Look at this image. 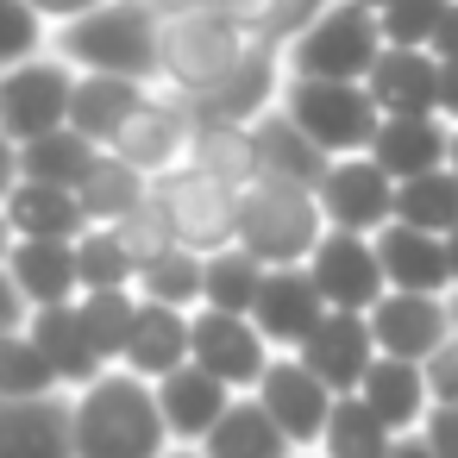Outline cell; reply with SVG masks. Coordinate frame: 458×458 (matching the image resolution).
<instances>
[{"instance_id": "1", "label": "cell", "mask_w": 458, "mask_h": 458, "mask_svg": "<svg viewBox=\"0 0 458 458\" xmlns=\"http://www.w3.org/2000/svg\"><path fill=\"white\" fill-rule=\"evenodd\" d=\"M70 433H76V458H164V414H157V389L139 370H101L95 383H82V395L70 402Z\"/></svg>"}, {"instance_id": "2", "label": "cell", "mask_w": 458, "mask_h": 458, "mask_svg": "<svg viewBox=\"0 0 458 458\" xmlns=\"http://www.w3.org/2000/svg\"><path fill=\"white\" fill-rule=\"evenodd\" d=\"M51 51L76 70H114V76L157 82V13L139 7V0H101V7L51 26Z\"/></svg>"}, {"instance_id": "3", "label": "cell", "mask_w": 458, "mask_h": 458, "mask_svg": "<svg viewBox=\"0 0 458 458\" xmlns=\"http://www.w3.org/2000/svg\"><path fill=\"white\" fill-rule=\"evenodd\" d=\"M251 45H258L251 32H239V26L214 7V0H201V7H182V13H164V20H157V76H164L182 101H195V95H208Z\"/></svg>"}, {"instance_id": "4", "label": "cell", "mask_w": 458, "mask_h": 458, "mask_svg": "<svg viewBox=\"0 0 458 458\" xmlns=\"http://www.w3.org/2000/svg\"><path fill=\"white\" fill-rule=\"evenodd\" d=\"M320 233H327V214H320L314 189L283 182V176H251L239 189V233H233V245H245L258 264H308Z\"/></svg>"}, {"instance_id": "5", "label": "cell", "mask_w": 458, "mask_h": 458, "mask_svg": "<svg viewBox=\"0 0 458 458\" xmlns=\"http://www.w3.org/2000/svg\"><path fill=\"white\" fill-rule=\"evenodd\" d=\"M276 107H283L327 157L370 151L377 120H383V107L370 101V89H364V82H339V76H283Z\"/></svg>"}, {"instance_id": "6", "label": "cell", "mask_w": 458, "mask_h": 458, "mask_svg": "<svg viewBox=\"0 0 458 458\" xmlns=\"http://www.w3.org/2000/svg\"><path fill=\"white\" fill-rule=\"evenodd\" d=\"M383 51V26L358 0H327V7L283 45V76H339V82H364V70Z\"/></svg>"}, {"instance_id": "7", "label": "cell", "mask_w": 458, "mask_h": 458, "mask_svg": "<svg viewBox=\"0 0 458 458\" xmlns=\"http://www.w3.org/2000/svg\"><path fill=\"white\" fill-rule=\"evenodd\" d=\"M151 201L170 220L176 245H189V251H220L239 233V189L220 182V176H208V170H195V164L157 170L151 176Z\"/></svg>"}, {"instance_id": "8", "label": "cell", "mask_w": 458, "mask_h": 458, "mask_svg": "<svg viewBox=\"0 0 458 458\" xmlns=\"http://www.w3.org/2000/svg\"><path fill=\"white\" fill-rule=\"evenodd\" d=\"M70 89H76V64H64L57 51H38L13 70H0V132L13 145L51 132L70 120Z\"/></svg>"}, {"instance_id": "9", "label": "cell", "mask_w": 458, "mask_h": 458, "mask_svg": "<svg viewBox=\"0 0 458 458\" xmlns=\"http://www.w3.org/2000/svg\"><path fill=\"white\" fill-rule=\"evenodd\" d=\"M314 201L327 214V226H352V233H377L395 214V176L370 157V151H345L327 164V176L314 182Z\"/></svg>"}, {"instance_id": "10", "label": "cell", "mask_w": 458, "mask_h": 458, "mask_svg": "<svg viewBox=\"0 0 458 458\" xmlns=\"http://www.w3.org/2000/svg\"><path fill=\"white\" fill-rule=\"evenodd\" d=\"M308 276H314V289H320L327 308H370V301L389 289L370 233H352V226H327V233L314 239Z\"/></svg>"}, {"instance_id": "11", "label": "cell", "mask_w": 458, "mask_h": 458, "mask_svg": "<svg viewBox=\"0 0 458 458\" xmlns=\"http://www.w3.org/2000/svg\"><path fill=\"white\" fill-rule=\"evenodd\" d=\"M364 320H370L377 352L414 358V364L452 339V301H439V295H427V289H383V295L364 308Z\"/></svg>"}, {"instance_id": "12", "label": "cell", "mask_w": 458, "mask_h": 458, "mask_svg": "<svg viewBox=\"0 0 458 458\" xmlns=\"http://www.w3.org/2000/svg\"><path fill=\"white\" fill-rule=\"evenodd\" d=\"M264 345L270 339L245 314H226V308H208V301H201V314H189V358L201 370H214L220 383H233V389H258V377L270 364Z\"/></svg>"}, {"instance_id": "13", "label": "cell", "mask_w": 458, "mask_h": 458, "mask_svg": "<svg viewBox=\"0 0 458 458\" xmlns=\"http://www.w3.org/2000/svg\"><path fill=\"white\" fill-rule=\"evenodd\" d=\"M189 132H195V114H189L182 95H145L139 114H132L101 151H114V157H126L132 170L157 176V170H170V164L189 157Z\"/></svg>"}, {"instance_id": "14", "label": "cell", "mask_w": 458, "mask_h": 458, "mask_svg": "<svg viewBox=\"0 0 458 458\" xmlns=\"http://www.w3.org/2000/svg\"><path fill=\"white\" fill-rule=\"evenodd\" d=\"M295 358H301L333 395L358 389L364 370H370V358H377V339H370L364 308H327V314L308 327V339L295 345Z\"/></svg>"}, {"instance_id": "15", "label": "cell", "mask_w": 458, "mask_h": 458, "mask_svg": "<svg viewBox=\"0 0 458 458\" xmlns=\"http://www.w3.org/2000/svg\"><path fill=\"white\" fill-rule=\"evenodd\" d=\"M251 395H258L264 414L289 433V445H314L320 427H327V414H333V389H327L301 358H270Z\"/></svg>"}, {"instance_id": "16", "label": "cell", "mask_w": 458, "mask_h": 458, "mask_svg": "<svg viewBox=\"0 0 458 458\" xmlns=\"http://www.w3.org/2000/svg\"><path fill=\"white\" fill-rule=\"evenodd\" d=\"M276 95H283V51L258 38L208 95L189 101V114L195 120H239V126H251L264 107H276Z\"/></svg>"}, {"instance_id": "17", "label": "cell", "mask_w": 458, "mask_h": 458, "mask_svg": "<svg viewBox=\"0 0 458 458\" xmlns=\"http://www.w3.org/2000/svg\"><path fill=\"white\" fill-rule=\"evenodd\" d=\"M320 314H327V301H320V289L301 264H264L258 295H251V327L270 345H301Z\"/></svg>"}, {"instance_id": "18", "label": "cell", "mask_w": 458, "mask_h": 458, "mask_svg": "<svg viewBox=\"0 0 458 458\" xmlns=\"http://www.w3.org/2000/svg\"><path fill=\"white\" fill-rule=\"evenodd\" d=\"M0 458H76L70 402L51 395H0Z\"/></svg>"}, {"instance_id": "19", "label": "cell", "mask_w": 458, "mask_h": 458, "mask_svg": "<svg viewBox=\"0 0 458 458\" xmlns=\"http://www.w3.org/2000/svg\"><path fill=\"white\" fill-rule=\"evenodd\" d=\"M364 89L383 114H439V57L427 45H383Z\"/></svg>"}, {"instance_id": "20", "label": "cell", "mask_w": 458, "mask_h": 458, "mask_svg": "<svg viewBox=\"0 0 458 458\" xmlns=\"http://www.w3.org/2000/svg\"><path fill=\"white\" fill-rule=\"evenodd\" d=\"M377 245V264H383V283L389 289H427V295H445L452 289V264H445V239L439 233H420L408 220H383L370 233Z\"/></svg>"}, {"instance_id": "21", "label": "cell", "mask_w": 458, "mask_h": 458, "mask_svg": "<svg viewBox=\"0 0 458 458\" xmlns=\"http://www.w3.org/2000/svg\"><path fill=\"white\" fill-rule=\"evenodd\" d=\"M151 389H157V414H164L170 439H195V445H201V433L226 414V402H233V383H220V377L201 370L195 358H182L176 370H164Z\"/></svg>"}, {"instance_id": "22", "label": "cell", "mask_w": 458, "mask_h": 458, "mask_svg": "<svg viewBox=\"0 0 458 458\" xmlns=\"http://www.w3.org/2000/svg\"><path fill=\"white\" fill-rule=\"evenodd\" d=\"M151 95V82L139 76H114V70H76V89H70V126L95 145H107L132 114L139 101Z\"/></svg>"}, {"instance_id": "23", "label": "cell", "mask_w": 458, "mask_h": 458, "mask_svg": "<svg viewBox=\"0 0 458 458\" xmlns=\"http://www.w3.org/2000/svg\"><path fill=\"white\" fill-rule=\"evenodd\" d=\"M0 214H7L13 239H76L89 226L82 195L64 182H38V176H20L7 189V201H0Z\"/></svg>"}, {"instance_id": "24", "label": "cell", "mask_w": 458, "mask_h": 458, "mask_svg": "<svg viewBox=\"0 0 458 458\" xmlns=\"http://www.w3.org/2000/svg\"><path fill=\"white\" fill-rule=\"evenodd\" d=\"M445 139H452V126L439 114H383L377 120V139H370V157L402 182V176L439 170L445 164Z\"/></svg>"}, {"instance_id": "25", "label": "cell", "mask_w": 458, "mask_h": 458, "mask_svg": "<svg viewBox=\"0 0 458 458\" xmlns=\"http://www.w3.org/2000/svg\"><path fill=\"white\" fill-rule=\"evenodd\" d=\"M251 151H258V176H283V182H301V189H314L333 164L283 107H264L251 120Z\"/></svg>"}, {"instance_id": "26", "label": "cell", "mask_w": 458, "mask_h": 458, "mask_svg": "<svg viewBox=\"0 0 458 458\" xmlns=\"http://www.w3.org/2000/svg\"><path fill=\"white\" fill-rule=\"evenodd\" d=\"M26 333H32V345L51 358V370H57V383H95L101 377V358H95V345H89V327H82V308L76 301H45V308H32L26 314Z\"/></svg>"}, {"instance_id": "27", "label": "cell", "mask_w": 458, "mask_h": 458, "mask_svg": "<svg viewBox=\"0 0 458 458\" xmlns=\"http://www.w3.org/2000/svg\"><path fill=\"white\" fill-rule=\"evenodd\" d=\"M7 276L20 283V295L32 308L45 301H76V239H13L7 245Z\"/></svg>"}, {"instance_id": "28", "label": "cell", "mask_w": 458, "mask_h": 458, "mask_svg": "<svg viewBox=\"0 0 458 458\" xmlns=\"http://www.w3.org/2000/svg\"><path fill=\"white\" fill-rule=\"evenodd\" d=\"M358 395L377 408V420H383L389 433H414V427H420V414L433 408V395H427V370H420L414 358H389V352H377V358H370V370H364Z\"/></svg>"}, {"instance_id": "29", "label": "cell", "mask_w": 458, "mask_h": 458, "mask_svg": "<svg viewBox=\"0 0 458 458\" xmlns=\"http://www.w3.org/2000/svg\"><path fill=\"white\" fill-rule=\"evenodd\" d=\"M201 452H208V458H289L295 445H289V433L264 414V402L245 389V395H233L226 414L201 433Z\"/></svg>"}, {"instance_id": "30", "label": "cell", "mask_w": 458, "mask_h": 458, "mask_svg": "<svg viewBox=\"0 0 458 458\" xmlns=\"http://www.w3.org/2000/svg\"><path fill=\"white\" fill-rule=\"evenodd\" d=\"M182 358H189V314L170 308V301L139 295V320H132V339H126V370H139L145 383H157Z\"/></svg>"}, {"instance_id": "31", "label": "cell", "mask_w": 458, "mask_h": 458, "mask_svg": "<svg viewBox=\"0 0 458 458\" xmlns=\"http://www.w3.org/2000/svg\"><path fill=\"white\" fill-rule=\"evenodd\" d=\"M95 157H101V145H95V139H82V132L64 120V126H51V132H38V139H26V145H20V176L82 189V176L95 170Z\"/></svg>"}, {"instance_id": "32", "label": "cell", "mask_w": 458, "mask_h": 458, "mask_svg": "<svg viewBox=\"0 0 458 458\" xmlns=\"http://www.w3.org/2000/svg\"><path fill=\"white\" fill-rule=\"evenodd\" d=\"M189 164L208 170V176H220V182H233V189H245V182L258 176L251 126H239V120H195V132H189Z\"/></svg>"}, {"instance_id": "33", "label": "cell", "mask_w": 458, "mask_h": 458, "mask_svg": "<svg viewBox=\"0 0 458 458\" xmlns=\"http://www.w3.org/2000/svg\"><path fill=\"white\" fill-rule=\"evenodd\" d=\"M320 445H327V458H389L395 433L377 420V408L358 389H345V395H333V414L320 427Z\"/></svg>"}, {"instance_id": "34", "label": "cell", "mask_w": 458, "mask_h": 458, "mask_svg": "<svg viewBox=\"0 0 458 458\" xmlns=\"http://www.w3.org/2000/svg\"><path fill=\"white\" fill-rule=\"evenodd\" d=\"M76 195H82V214H89V220H107V226H114L120 214H132V208L151 195V176H145V170H132L126 157L101 151V157H95V170L82 176V189H76Z\"/></svg>"}, {"instance_id": "35", "label": "cell", "mask_w": 458, "mask_h": 458, "mask_svg": "<svg viewBox=\"0 0 458 458\" xmlns=\"http://www.w3.org/2000/svg\"><path fill=\"white\" fill-rule=\"evenodd\" d=\"M132 276H139V258L126 251V239L107 220H89L76 233V283L82 289H132Z\"/></svg>"}, {"instance_id": "36", "label": "cell", "mask_w": 458, "mask_h": 458, "mask_svg": "<svg viewBox=\"0 0 458 458\" xmlns=\"http://www.w3.org/2000/svg\"><path fill=\"white\" fill-rule=\"evenodd\" d=\"M258 276H264V264H258V258H251L245 245H220V251H201V301H208V308H226V314H251Z\"/></svg>"}, {"instance_id": "37", "label": "cell", "mask_w": 458, "mask_h": 458, "mask_svg": "<svg viewBox=\"0 0 458 458\" xmlns=\"http://www.w3.org/2000/svg\"><path fill=\"white\" fill-rule=\"evenodd\" d=\"M395 220L420 226V233H445L458 220V176L439 164V170H420V176H402L395 182Z\"/></svg>"}, {"instance_id": "38", "label": "cell", "mask_w": 458, "mask_h": 458, "mask_svg": "<svg viewBox=\"0 0 458 458\" xmlns=\"http://www.w3.org/2000/svg\"><path fill=\"white\" fill-rule=\"evenodd\" d=\"M214 7L239 26V32H251V38H264V45H289L320 7H327V0H214Z\"/></svg>"}, {"instance_id": "39", "label": "cell", "mask_w": 458, "mask_h": 458, "mask_svg": "<svg viewBox=\"0 0 458 458\" xmlns=\"http://www.w3.org/2000/svg\"><path fill=\"white\" fill-rule=\"evenodd\" d=\"M139 295H151V301H170V308H189V301H201V251H189V245H164V251H151L145 264H139Z\"/></svg>"}, {"instance_id": "40", "label": "cell", "mask_w": 458, "mask_h": 458, "mask_svg": "<svg viewBox=\"0 0 458 458\" xmlns=\"http://www.w3.org/2000/svg\"><path fill=\"white\" fill-rule=\"evenodd\" d=\"M82 327H89V345L95 358H126V339H132V320H139V295L132 289H82Z\"/></svg>"}, {"instance_id": "41", "label": "cell", "mask_w": 458, "mask_h": 458, "mask_svg": "<svg viewBox=\"0 0 458 458\" xmlns=\"http://www.w3.org/2000/svg\"><path fill=\"white\" fill-rule=\"evenodd\" d=\"M57 389V370L51 358L32 345V333H0V395H51Z\"/></svg>"}, {"instance_id": "42", "label": "cell", "mask_w": 458, "mask_h": 458, "mask_svg": "<svg viewBox=\"0 0 458 458\" xmlns=\"http://www.w3.org/2000/svg\"><path fill=\"white\" fill-rule=\"evenodd\" d=\"M45 38H51V20L32 7V0H0V70L38 57Z\"/></svg>"}, {"instance_id": "43", "label": "cell", "mask_w": 458, "mask_h": 458, "mask_svg": "<svg viewBox=\"0 0 458 458\" xmlns=\"http://www.w3.org/2000/svg\"><path fill=\"white\" fill-rule=\"evenodd\" d=\"M439 13H445V0H389V7L377 13L383 45H433Z\"/></svg>"}, {"instance_id": "44", "label": "cell", "mask_w": 458, "mask_h": 458, "mask_svg": "<svg viewBox=\"0 0 458 458\" xmlns=\"http://www.w3.org/2000/svg\"><path fill=\"white\" fill-rule=\"evenodd\" d=\"M114 233L126 239V251H132L139 264H145L151 251H164V245L176 239V233H170V220L157 214V201H151V195H145V201H139L132 214H120V220H114Z\"/></svg>"}, {"instance_id": "45", "label": "cell", "mask_w": 458, "mask_h": 458, "mask_svg": "<svg viewBox=\"0 0 458 458\" xmlns=\"http://www.w3.org/2000/svg\"><path fill=\"white\" fill-rule=\"evenodd\" d=\"M420 370H427V395H433V402H458V345H452V339H445L439 352H427Z\"/></svg>"}, {"instance_id": "46", "label": "cell", "mask_w": 458, "mask_h": 458, "mask_svg": "<svg viewBox=\"0 0 458 458\" xmlns=\"http://www.w3.org/2000/svg\"><path fill=\"white\" fill-rule=\"evenodd\" d=\"M420 433H427V445L439 458H458V402H433L420 414Z\"/></svg>"}, {"instance_id": "47", "label": "cell", "mask_w": 458, "mask_h": 458, "mask_svg": "<svg viewBox=\"0 0 458 458\" xmlns=\"http://www.w3.org/2000/svg\"><path fill=\"white\" fill-rule=\"evenodd\" d=\"M26 314H32V301L20 295V283L0 270V333H20L26 327Z\"/></svg>"}, {"instance_id": "48", "label": "cell", "mask_w": 458, "mask_h": 458, "mask_svg": "<svg viewBox=\"0 0 458 458\" xmlns=\"http://www.w3.org/2000/svg\"><path fill=\"white\" fill-rule=\"evenodd\" d=\"M433 57H458V0H445V13H439V26H433V45H427Z\"/></svg>"}, {"instance_id": "49", "label": "cell", "mask_w": 458, "mask_h": 458, "mask_svg": "<svg viewBox=\"0 0 458 458\" xmlns=\"http://www.w3.org/2000/svg\"><path fill=\"white\" fill-rule=\"evenodd\" d=\"M439 120H458V57H439Z\"/></svg>"}, {"instance_id": "50", "label": "cell", "mask_w": 458, "mask_h": 458, "mask_svg": "<svg viewBox=\"0 0 458 458\" xmlns=\"http://www.w3.org/2000/svg\"><path fill=\"white\" fill-rule=\"evenodd\" d=\"M13 182H20V145L0 132V201H7V189H13Z\"/></svg>"}, {"instance_id": "51", "label": "cell", "mask_w": 458, "mask_h": 458, "mask_svg": "<svg viewBox=\"0 0 458 458\" xmlns=\"http://www.w3.org/2000/svg\"><path fill=\"white\" fill-rule=\"evenodd\" d=\"M32 7L57 26V20H76V13H89V7H101V0H32Z\"/></svg>"}, {"instance_id": "52", "label": "cell", "mask_w": 458, "mask_h": 458, "mask_svg": "<svg viewBox=\"0 0 458 458\" xmlns=\"http://www.w3.org/2000/svg\"><path fill=\"white\" fill-rule=\"evenodd\" d=\"M389 458H439L433 445H427V433L414 427V433H395V445H389Z\"/></svg>"}, {"instance_id": "53", "label": "cell", "mask_w": 458, "mask_h": 458, "mask_svg": "<svg viewBox=\"0 0 458 458\" xmlns=\"http://www.w3.org/2000/svg\"><path fill=\"white\" fill-rule=\"evenodd\" d=\"M439 239H445V264H452V289H458V220H452Z\"/></svg>"}, {"instance_id": "54", "label": "cell", "mask_w": 458, "mask_h": 458, "mask_svg": "<svg viewBox=\"0 0 458 458\" xmlns=\"http://www.w3.org/2000/svg\"><path fill=\"white\" fill-rule=\"evenodd\" d=\"M445 170L458 176V126H452V139H445Z\"/></svg>"}, {"instance_id": "55", "label": "cell", "mask_w": 458, "mask_h": 458, "mask_svg": "<svg viewBox=\"0 0 458 458\" xmlns=\"http://www.w3.org/2000/svg\"><path fill=\"white\" fill-rule=\"evenodd\" d=\"M7 245H13V226H7V214H0V264H7Z\"/></svg>"}, {"instance_id": "56", "label": "cell", "mask_w": 458, "mask_h": 458, "mask_svg": "<svg viewBox=\"0 0 458 458\" xmlns=\"http://www.w3.org/2000/svg\"><path fill=\"white\" fill-rule=\"evenodd\" d=\"M452 345H458V295H452Z\"/></svg>"}, {"instance_id": "57", "label": "cell", "mask_w": 458, "mask_h": 458, "mask_svg": "<svg viewBox=\"0 0 458 458\" xmlns=\"http://www.w3.org/2000/svg\"><path fill=\"white\" fill-rule=\"evenodd\" d=\"M358 7H370V13H383V7H389V0H358Z\"/></svg>"}, {"instance_id": "58", "label": "cell", "mask_w": 458, "mask_h": 458, "mask_svg": "<svg viewBox=\"0 0 458 458\" xmlns=\"http://www.w3.org/2000/svg\"><path fill=\"white\" fill-rule=\"evenodd\" d=\"M164 458H208V452H164Z\"/></svg>"}, {"instance_id": "59", "label": "cell", "mask_w": 458, "mask_h": 458, "mask_svg": "<svg viewBox=\"0 0 458 458\" xmlns=\"http://www.w3.org/2000/svg\"><path fill=\"white\" fill-rule=\"evenodd\" d=\"M289 458H308V452H301V445H295V452H289Z\"/></svg>"}]
</instances>
